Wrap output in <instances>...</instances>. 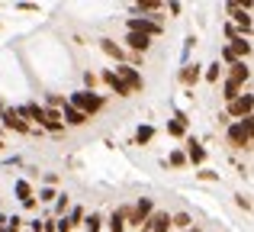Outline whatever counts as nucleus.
Here are the masks:
<instances>
[{
	"label": "nucleus",
	"mask_w": 254,
	"mask_h": 232,
	"mask_svg": "<svg viewBox=\"0 0 254 232\" xmlns=\"http://www.w3.org/2000/svg\"><path fill=\"white\" fill-rule=\"evenodd\" d=\"M68 103H71L74 110H81V113H84L87 119H90V113H97V110L103 107V97H97L93 90H74Z\"/></svg>",
	"instance_id": "f257e3e1"
},
{
	"label": "nucleus",
	"mask_w": 254,
	"mask_h": 232,
	"mask_svg": "<svg viewBox=\"0 0 254 232\" xmlns=\"http://www.w3.org/2000/svg\"><path fill=\"white\" fill-rule=\"evenodd\" d=\"M251 129H254V119H251V116H245V119H238V123H232V126H229V142L238 145V149L251 145Z\"/></svg>",
	"instance_id": "f03ea898"
},
{
	"label": "nucleus",
	"mask_w": 254,
	"mask_h": 232,
	"mask_svg": "<svg viewBox=\"0 0 254 232\" xmlns=\"http://www.w3.org/2000/svg\"><path fill=\"white\" fill-rule=\"evenodd\" d=\"M129 32H142V36L155 39V36H161V23L151 19V16H132L129 19Z\"/></svg>",
	"instance_id": "7ed1b4c3"
},
{
	"label": "nucleus",
	"mask_w": 254,
	"mask_h": 232,
	"mask_svg": "<svg viewBox=\"0 0 254 232\" xmlns=\"http://www.w3.org/2000/svg\"><path fill=\"white\" fill-rule=\"evenodd\" d=\"M113 75H116V77H119V81H123L129 90H142V75H138V71L132 68V65H119V68L113 71Z\"/></svg>",
	"instance_id": "20e7f679"
},
{
	"label": "nucleus",
	"mask_w": 254,
	"mask_h": 232,
	"mask_svg": "<svg viewBox=\"0 0 254 232\" xmlns=\"http://www.w3.org/2000/svg\"><path fill=\"white\" fill-rule=\"evenodd\" d=\"M251 107H254L251 94H242V97H235V100L229 103V116H235V119H245V116H251Z\"/></svg>",
	"instance_id": "39448f33"
},
{
	"label": "nucleus",
	"mask_w": 254,
	"mask_h": 232,
	"mask_svg": "<svg viewBox=\"0 0 254 232\" xmlns=\"http://www.w3.org/2000/svg\"><path fill=\"white\" fill-rule=\"evenodd\" d=\"M171 229V216L168 213H151L145 220V229L142 232H168Z\"/></svg>",
	"instance_id": "423d86ee"
},
{
	"label": "nucleus",
	"mask_w": 254,
	"mask_h": 232,
	"mask_svg": "<svg viewBox=\"0 0 254 232\" xmlns=\"http://www.w3.org/2000/svg\"><path fill=\"white\" fill-rule=\"evenodd\" d=\"M151 210H155V203H151V197H142L129 223H135V226H142V223H145V220H148V216H151Z\"/></svg>",
	"instance_id": "0eeeda50"
},
{
	"label": "nucleus",
	"mask_w": 254,
	"mask_h": 232,
	"mask_svg": "<svg viewBox=\"0 0 254 232\" xmlns=\"http://www.w3.org/2000/svg\"><path fill=\"white\" fill-rule=\"evenodd\" d=\"M3 123L10 126V129H16V132H29V123H26L16 110H3Z\"/></svg>",
	"instance_id": "6e6552de"
},
{
	"label": "nucleus",
	"mask_w": 254,
	"mask_h": 232,
	"mask_svg": "<svg viewBox=\"0 0 254 232\" xmlns=\"http://www.w3.org/2000/svg\"><path fill=\"white\" fill-rule=\"evenodd\" d=\"M62 123H68V126H84V123H87V116L81 113V110H74V107H71V103H64Z\"/></svg>",
	"instance_id": "1a4fd4ad"
},
{
	"label": "nucleus",
	"mask_w": 254,
	"mask_h": 232,
	"mask_svg": "<svg viewBox=\"0 0 254 232\" xmlns=\"http://www.w3.org/2000/svg\"><path fill=\"white\" fill-rule=\"evenodd\" d=\"M251 77V71H248V65L245 62H232V71H229V81H235V84H245Z\"/></svg>",
	"instance_id": "9d476101"
},
{
	"label": "nucleus",
	"mask_w": 254,
	"mask_h": 232,
	"mask_svg": "<svg viewBox=\"0 0 254 232\" xmlns=\"http://www.w3.org/2000/svg\"><path fill=\"white\" fill-rule=\"evenodd\" d=\"M42 126L49 132H62L64 129V123H62V113L58 110H45V119H42Z\"/></svg>",
	"instance_id": "9b49d317"
},
{
	"label": "nucleus",
	"mask_w": 254,
	"mask_h": 232,
	"mask_svg": "<svg viewBox=\"0 0 254 232\" xmlns=\"http://www.w3.org/2000/svg\"><path fill=\"white\" fill-rule=\"evenodd\" d=\"M19 116H29V119H36L39 126H42V119H45V107H36V103H26V107H19L16 110Z\"/></svg>",
	"instance_id": "f8f14e48"
},
{
	"label": "nucleus",
	"mask_w": 254,
	"mask_h": 232,
	"mask_svg": "<svg viewBox=\"0 0 254 232\" xmlns=\"http://www.w3.org/2000/svg\"><path fill=\"white\" fill-rule=\"evenodd\" d=\"M229 52L238 58V62H242V55H245V58L251 55V42H245V39H238V36H235V39H232V45H229Z\"/></svg>",
	"instance_id": "ddd939ff"
},
{
	"label": "nucleus",
	"mask_w": 254,
	"mask_h": 232,
	"mask_svg": "<svg viewBox=\"0 0 254 232\" xmlns=\"http://www.w3.org/2000/svg\"><path fill=\"white\" fill-rule=\"evenodd\" d=\"M126 42H129L135 52H145V49L151 45V39H148V36H142V32H129V36H126Z\"/></svg>",
	"instance_id": "4468645a"
},
{
	"label": "nucleus",
	"mask_w": 254,
	"mask_h": 232,
	"mask_svg": "<svg viewBox=\"0 0 254 232\" xmlns=\"http://www.w3.org/2000/svg\"><path fill=\"white\" fill-rule=\"evenodd\" d=\"M103 81H106V84H110V87H113V90H116V94H119V97H129V94H132V90H129V87H126V84H123V81H119V77H116V75H113V71H106V75H103Z\"/></svg>",
	"instance_id": "2eb2a0df"
},
{
	"label": "nucleus",
	"mask_w": 254,
	"mask_h": 232,
	"mask_svg": "<svg viewBox=\"0 0 254 232\" xmlns=\"http://www.w3.org/2000/svg\"><path fill=\"white\" fill-rule=\"evenodd\" d=\"M229 10H232V13H235V23H238V26H242V29H245V32H251V16H248V10H242V6H235V3H232V6H229Z\"/></svg>",
	"instance_id": "dca6fc26"
},
{
	"label": "nucleus",
	"mask_w": 254,
	"mask_h": 232,
	"mask_svg": "<svg viewBox=\"0 0 254 232\" xmlns=\"http://www.w3.org/2000/svg\"><path fill=\"white\" fill-rule=\"evenodd\" d=\"M187 158H190L193 164H199V161H203V158H206L203 145H199V142H193V139H190V149H187Z\"/></svg>",
	"instance_id": "f3484780"
},
{
	"label": "nucleus",
	"mask_w": 254,
	"mask_h": 232,
	"mask_svg": "<svg viewBox=\"0 0 254 232\" xmlns=\"http://www.w3.org/2000/svg\"><path fill=\"white\" fill-rule=\"evenodd\" d=\"M126 229V210H116L110 216V232H123Z\"/></svg>",
	"instance_id": "a211bd4d"
},
{
	"label": "nucleus",
	"mask_w": 254,
	"mask_h": 232,
	"mask_svg": "<svg viewBox=\"0 0 254 232\" xmlns=\"http://www.w3.org/2000/svg\"><path fill=\"white\" fill-rule=\"evenodd\" d=\"M222 97H225L229 103L235 100V97H242V84H235V81H225V94H222Z\"/></svg>",
	"instance_id": "6ab92c4d"
},
{
	"label": "nucleus",
	"mask_w": 254,
	"mask_h": 232,
	"mask_svg": "<svg viewBox=\"0 0 254 232\" xmlns=\"http://www.w3.org/2000/svg\"><path fill=\"white\" fill-rule=\"evenodd\" d=\"M184 129H187V123H184V116H174L171 123H168V132L171 136H184Z\"/></svg>",
	"instance_id": "aec40b11"
},
{
	"label": "nucleus",
	"mask_w": 254,
	"mask_h": 232,
	"mask_svg": "<svg viewBox=\"0 0 254 232\" xmlns=\"http://www.w3.org/2000/svg\"><path fill=\"white\" fill-rule=\"evenodd\" d=\"M13 190H16V197H19V200H32V187H29V184H26V181H16V187H13Z\"/></svg>",
	"instance_id": "412c9836"
},
{
	"label": "nucleus",
	"mask_w": 254,
	"mask_h": 232,
	"mask_svg": "<svg viewBox=\"0 0 254 232\" xmlns=\"http://www.w3.org/2000/svg\"><path fill=\"white\" fill-rule=\"evenodd\" d=\"M190 223H193V220H190L187 213H177V216H171V226H177V229H184V232L190 229Z\"/></svg>",
	"instance_id": "4be33fe9"
},
{
	"label": "nucleus",
	"mask_w": 254,
	"mask_h": 232,
	"mask_svg": "<svg viewBox=\"0 0 254 232\" xmlns=\"http://www.w3.org/2000/svg\"><path fill=\"white\" fill-rule=\"evenodd\" d=\"M100 49H103L106 55H113V58H123V52H119V45H113L110 39H100Z\"/></svg>",
	"instance_id": "5701e85b"
},
{
	"label": "nucleus",
	"mask_w": 254,
	"mask_h": 232,
	"mask_svg": "<svg viewBox=\"0 0 254 232\" xmlns=\"http://www.w3.org/2000/svg\"><path fill=\"white\" fill-rule=\"evenodd\" d=\"M151 136H155V129H151V126H142V129L135 132V139H138V145L142 142H151Z\"/></svg>",
	"instance_id": "b1692460"
},
{
	"label": "nucleus",
	"mask_w": 254,
	"mask_h": 232,
	"mask_svg": "<svg viewBox=\"0 0 254 232\" xmlns=\"http://www.w3.org/2000/svg\"><path fill=\"white\" fill-rule=\"evenodd\" d=\"M100 223H103V220H100L97 213H90V220H87L84 226H87V232H100Z\"/></svg>",
	"instance_id": "393cba45"
},
{
	"label": "nucleus",
	"mask_w": 254,
	"mask_h": 232,
	"mask_svg": "<svg viewBox=\"0 0 254 232\" xmlns=\"http://www.w3.org/2000/svg\"><path fill=\"white\" fill-rule=\"evenodd\" d=\"M219 75H222V65H209V71H206V81H219Z\"/></svg>",
	"instance_id": "a878e982"
},
{
	"label": "nucleus",
	"mask_w": 254,
	"mask_h": 232,
	"mask_svg": "<svg viewBox=\"0 0 254 232\" xmlns=\"http://www.w3.org/2000/svg\"><path fill=\"white\" fill-rule=\"evenodd\" d=\"M155 13V10H161V3H158V0H145V3H138V13Z\"/></svg>",
	"instance_id": "bb28decb"
},
{
	"label": "nucleus",
	"mask_w": 254,
	"mask_h": 232,
	"mask_svg": "<svg viewBox=\"0 0 254 232\" xmlns=\"http://www.w3.org/2000/svg\"><path fill=\"white\" fill-rule=\"evenodd\" d=\"M196 77H199V68H196V65H190V68L184 71V81L190 84V81H196Z\"/></svg>",
	"instance_id": "cd10ccee"
},
{
	"label": "nucleus",
	"mask_w": 254,
	"mask_h": 232,
	"mask_svg": "<svg viewBox=\"0 0 254 232\" xmlns=\"http://www.w3.org/2000/svg\"><path fill=\"white\" fill-rule=\"evenodd\" d=\"M81 220H84V213H81V210H71V216H68L71 229H74V226H77V223H81Z\"/></svg>",
	"instance_id": "c85d7f7f"
},
{
	"label": "nucleus",
	"mask_w": 254,
	"mask_h": 232,
	"mask_svg": "<svg viewBox=\"0 0 254 232\" xmlns=\"http://www.w3.org/2000/svg\"><path fill=\"white\" fill-rule=\"evenodd\" d=\"M184 161H187L184 152H174V155H171V164H184Z\"/></svg>",
	"instance_id": "c756f323"
},
{
	"label": "nucleus",
	"mask_w": 254,
	"mask_h": 232,
	"mask_svg": "<svg viewBox=\"0 0 254 232\" xmlns=\"http://www.w3.org/2000/svg\"><path fill=\"white\" fill-rule=\"evenodd\" d=\"M58 232H71V223H68V220H62V223H58Z\"/></svg>",
	"instance_id": "7c9ffc66"
},
{
	"label": "nucleus",
	"mask_w": 254,
	"mask_h": 232,
	"mask_svg": "<svg viewBox=\"0 0 254 232\" xmlns=\"http://www.w3.org/2000/svg\"><path fill=\"white\" fill-rule=\"evenodd\" d=\"M187 232H196V229H187Z\"/></svg>",
	"instance_id": "2f4dec72"
}]
</instances>
